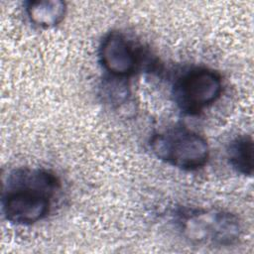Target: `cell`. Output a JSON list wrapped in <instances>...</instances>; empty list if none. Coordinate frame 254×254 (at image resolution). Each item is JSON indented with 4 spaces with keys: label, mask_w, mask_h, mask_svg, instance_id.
Here are the masks:
<instances>
[{
    "label": "cell",
    "mask_w": 254,
    "mask_h": 254,
    "mask_svg": "<svg viewBox=\"0 0 254 254\" xmlns=\"http://www.w3.org/2000/svg\"><path fill=\"white\" fill-rule=\"evenodd\" d=\"M58 188V178L49 171L30 168L13 171L2 195L5 218L18 225L42 220L50 211L51 197Z\"/></svg>",
    "instance_id": "cell-1"
},
{
    "label": "cell",
    "mask_w": 254,
    "mask_h": 254,
    "mask_svg": "<svg viewBox=\"0 0 254 254\" xmlns=\"http://www.w3.org/2000/svg\"><path fill=\"white\" fill-rule=\"evenodd\" d=\"M183 235L191 243L230 246L238 242L242 233L239 218L221 209H188L179 216Z\"/></svg>",
    "instance_id": "cell-2"
},
{
    "label": "cell",
    "mask_w": 254,
    "mask_h": 254,
    "mask_svg": "<svg viewBox=\"0 0 254 254\" xmlns=\"http://www.w3.org/2000/svg\"><path fill=\"white\" fill-rule=\"evenodd\" d=\"M152 153L161 161L185 171L202 168L209 158V147L204 137L182 127L153 135L149 142Z\"/></svg>",
    "instance_id": "cell-3"
},
{
    "label": "cell",
    "mask_w": 254,
    "mask_h": 254,
    "mask_svg": "<svg viewBox=\"0 0 254 254\" xmlns=\"http://www.w3.org/2000/svg\"><path fill=\"white\" fill-rule=\"evenodd\" d=\"M222 92L218 72L206 67L193 68L181 76L174 86L175 101L188 114H197L214 103Z\"/></svg>",
    "instance_id": "cell-4"
},
{
    "label": "cell",
    "mask_w": 254,
    "mask_h": 254,
    "mask_svg": "<svg viewBox=\"0 0 254 254\" xmlns=\"http://www.w3.org/2000/svg\"><path fill=\"white\" fill-rule=\"evenodd\" d=\"M100 62L113 77L125 78L134 73L137 58L131 44L120 32H110L99 48Z\"/></svg>",
    "instance_id": "cell-5"
},
{
    "label": "cell",
    "mask_w": 254,
    "mask_h": 254,
    "mask_svg": "<svg viewBox=\"0 0 254 254\" xmlns=\"http://www.w3.org/2000/svg\"><path fill=\"white\" fill-rule=\"evenodd\" d=\"M66 12L65 3L61 0L29 1L26 13L29 20L36 26L49 29L59 25Z\"/></svg>",
    "instance_id": "cell-6"
},
{
    "label": "cell",
    "mask_w": 254,
    "mask_h": 254,
    "mask_svg": "<svg viewBox=\"0 0 254 254\" xmlns=\"http://www.w3.org/2000/svg\"><path fill=\"white\" fill-rule=\"evenodd\" d=\"M253 140L251 136H240L230 142L227 148V158L232 168L245 176H252Z\"/></svg>",
    "instance_id": "cell-7"
}]
</instances>
